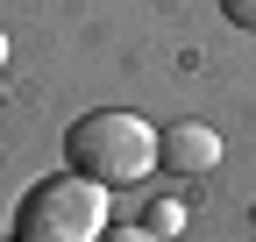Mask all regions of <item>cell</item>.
Instances as JSON below:
<instances>
[{
	"mask_svg": "<svg viewBox=\"0 0 256 242\" xmlns=\"http://www.w3.org/2000/svg\"><path fill=\"white\" fill-rule=\"evenodd\" d=\"M156 164V128L142 114H121V107H100L72 121V136H64V171L92 178V186H136V178H150Z\"/></svg>",
	"mask_w": 256,
	"mask_h": 242,
	"instance_id": "1",
	"label": "cell"
},
{
	"mask_svg": "<svg viewBox=\"0 0 256 242\" xmlns=\"http://www.w3.org/2000/svg\"><path fill=\"white\" fill-rule=\"evenodd\" d=\"M100 228H107V186L78 171L36 178L14 200V242H100Z\"/></svg>",
	"mask_w": 256,
	"mask_h": 242,
	"instance_id": "2",
	"label": "cell"
},
{
	"mask_svg": "<svg viewBox=\"0 0 256 242\" xmlns=\"http://www.w3.org/2000/svg\"><path fill=\"white\" fill-rule=\"evenodd\" d=\"M156 164H164L171 178H206L220 164V136L206 128V121H171V128L156 136Z\"/></svg>",
	"mask_w": 256,
	"mask_h": 242,
	"instance_id": "3",
	"label": "cell"
},
{
	"mask_svg": "<svg viewBox=\"0 0 256 242\" xmlns=\"http://www.w3.org/2000/svg\"><path fill=\"white\" fill-rule=\"evenodd\" d=\"M142 228H150L156 242H164V235H178V228H185V206H178V200H156L150 214H142Z\"/></svg>",
	"mask_w": 256,
	"mask_h": 242,
	"instance_id": "4",
	"label": "cell"
},
{
	"mask_svg": "<svg viewBox=\"0 0 256 242\" xmlns=\"http://www.w3.org/2000/svg\"><path fill=\"white\" fill-rule=\"evenodd\" d=\"M100 242H156L142 221H128V228H100Z\"/></svg>",
	"mask_w": 256,
	"mask_h": 242,
	"instance_id": "5",
	"label": "cell"
},
{
	"mask_svg": "<svg viewBox=\"0 0 256 242\" xmlns=\"http://www.w3.org/2000/svg\"><path fill=\"white\" fill-rule=\"evenodd\" d=\"M220 8H228L235 28H256V0H220Z\"/></svg>",
	"mask_w": 256,
	"mask_h": 242,
	"instance_id": "6",
	"label": "cell"
},
{
	"mask_svg": "<svg viewBox=\"0 0 256 242\" xmlns=\"http://www.w3.org/2000/svg\"><path fill=\"white\" fill-rule=\"evenodd\" d=\"M0 57H8V36H0Z\"/></svg>",
	"mask_w": 256,
	"mask_h": 242,
	"instance_id": "7",
	"label": "cell"
},
{
	"mask_svg": "<svg viewBox=\"0 0 256 242\" xmlns=\"http://www.w3.org/2000/svg\"><path fill=\"white\" fill-rule=\"evenodd\" d=\"M0 242H14V235H0Z\"/></svg>",
	"mask_w": 256,
	"mask_h": 242,
	"instance_id": "8",
	"label": "cell"
}]
</instances>
